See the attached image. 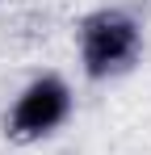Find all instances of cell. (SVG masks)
<instances>
[{"instance_id": "1", "label": "cell", "mask_w": 151, "mask_h": 155, "mask_svg": "<svg viewBox=\"0 0 151 155\" xmlns=\"http://www.w3.org/2000/svg\"><path fill=\"white\" fill-rule=\"evenodd\" d=\"M143 29L126 8H97L80 21V63L88 80L122 76L139 59Z\"/></svg>"}, {"instance_id": "2", "label": "cell", "mask_w": 151, "mask_h": 155, "mask_svg": "<svg viewBox=\"0 0 151 155\" xmlns=\"http://www.w3.org/2000/svg\"><path fill=\"white\" fill-rule=\"evenodd\" d=\"M72 117V88L67 80L46 71V76L29 80L21 88V97L13 101L8 117H4V134L13 143H38Z\"/></svg>"}]
</instances>
